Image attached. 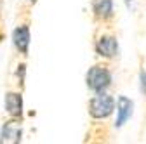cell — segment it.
Wrapping results in <instances>:
<instances>
[{"mask_svg": "<svg viewBox=\"0 0 146 144\" xmlns=\"http://www.w3.org/2000/svg\"><path fill=\"white\" fill-rule=\"evenodd\" d=\"M132 108H134V102L129 97L118 96V99H117V120H115L117 129H120L122 125L132 116Z\"/></svg>", "mask_w": 146, "mask_h": 144, "instance_id": "cell-4", "label": "cell"}, {"mask_svg": "<svg viewBox=\"0 0 146 144\" xmlns=\"http://www.w3.org/2000/svg\"><path fill=\"white\" fill-rule=\"evenodd\" d=\"M4 104H5V111L12 118H21V115H23V97H21L19 92H7L5 99H4Z\"/></svg>", "mask_w": 146, "mask_h": 144, "instance_id": "cell-6", "label": "cell"}, {"mask_svg": "<svg viewBox=\"0 0 146 144\" xmlns=\"http://www.w3.org/2000/svg\"><path fill=\"white\" fill-rule=\"evenodd\" d=\"M139 89H141V92L146 96V71L144 69L139 73Z\"/></svg>", "mask_w": 146, "mask_h": 144, "instance_id": "cell-9", "label": "cell"}, {"mask_svg": "<svg viewBox=\"0 0 146 144\" xmlns=\"http://www.w3.org/2000/svg\"><path fill=\"white\" fill-rule=\"evenodd\" d=\"M92 12L103 21L113 17V0H92Z\"/></svg>", "mask_w": 146, "mask_h": 144, "instance_id": "cell-7", "label": "cell"}, {"mask_svg": "<svg viewBox=\"0 0 146 144\" xmlns=\"http://www.w3.org/2000/svg\"><path fill=\"white\" fill-rule=\"evenodd\" d=\"M87 87L94 92H104L106 89L111 85V73L110 69L103 64H96L92 68H89L87 75H85Z\"/></svg>", "mask_w": 146, "mask_h": 144, "instance_id": "cell-1", "label": "cell"}, {"mask_svg": "<svg viewBox=\"0 0 146 144\" xmlns=\"http://www.w3.org/2000/svg\"><path fill=\"white\" fill-rule=\"evenodd\" d=\"M96 54L104 59H113L117 54H118V40L111 35H103V37L98 38L96 45Z\"/></svg>", "mask_w": 146, "mask_h": 144, "instance_id": "cell-3", "label": "cell"}, {"mask_svg": "<svg viewBox=\"0 0 146 144\" xmlns=\"http://www.w3.org/2000/svg\"><path fill=\"white\" fill-rule=\"evenodd\" d=\"M19 139H21V129L17 127L14 122H9L2 127L0 142H17Z\"/></svg>", "mask_w": 146, "mask_h": 144, "instance_id": "cell-8", "label": "cell"}, {"mask_svg": "<svg viewBox=\"0 0 146 144\" xmlns=\"http://www.w3.org/2000/svg\"><path fill=\"white\" fill-rule=\"evenodd\" d=\"M30 40H31V35H30L28 24H19V26L12 31V42H14L16 49L19 50L21 54H28Z\"/></svg>", "mask_w": 146, "mask_h": 144, "instance_id": "cell-5", "label": "cell"}, {"mask_svg": "<svg viewBox=\"0 0 146 144\" xmlns=\"http://www.w3.org/2000/svg\"><path fill=\"white\" fill-rule=\"evenodd\" d=\"M30 2H35V0H30Z\"/></svg>", "mask_w": 146, "mask_h": 144, "instance_id": "cell-10", "label": "cell"}, {"mask_svg": "<svg viewBox=\"0 0 146 144\" xmlns=\"http://www.w3.org/2000/svg\"><path fill=\"white\" fill-rule=\"evenodd\" d=\"M115 111V99L104 92H96V96L89 101V113L96 120H104Z\"/></svg>", "mask_w": 146, "mask_h": 144, "instance_id": "cell-2", "label": "cell"}]
</instances>
